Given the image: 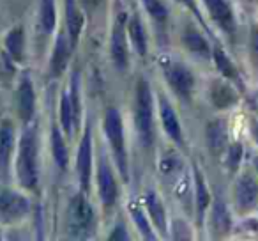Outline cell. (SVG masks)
Returning <instances> with one entry per match:
<instances>
[{
    "instance_id": "obj_4",
    "label": "cell",
    "mask_w": 258,
    "mask_h": 241,
    "mask_svg": "<svg viewBox=\"0 0 258 241\" xmlns=\"http://www.w3.org/2000/svg\"><path fill=\"white\" fill-rule=\"evenodd\" d=\"M96 230V209L83 191L69 199L66 211V234L73 239H89Z\"/></svg>"
},
{
    "instance_id": "obj_32",
    "label": "cell",
    "mask_w": 258,
    "mask_h": 241,
    "mask_svg": "<svg viewBox=\"0 0 258 241\" xmlns=\"http://www.w3.org/2000/svg\"><path fill=\"white\" fill-rule=\"evenodd\" d=\"M242 156H244L242 142L230 140L228 148H226L225 155H223V158H225V167L228 169V172H232V174L239 172L240 163H242Z\"/></svg>"
},
{
    "instance_id": "obj_26",
    "label": "cell",
    "mask_w": 258,
    "mask_h": 241,
    "mask_svg": "<svg viewBox=\"0 0 258 241\" xmlns=\"http://www.w3.org/2000/svg\"><path fill=\"white\" fill-rule=\"evenodd\" d=\"M27 36L23 25H15L4 36V52L15 64H22L25 59Z\"/></svg>"
},
{
    "instance_id": "obj_21",
    "label": "cell",
    "mask_w": 258,
    "mask_h": 241,
    "mask_svg": "<svg viewBox=\"0 0 258 241\" xmlns=\"http://www.w3.org/2000/svg\"><path fill=\"white\" fill-rule=\"evenodd\" d=\"M207 94L209 100H211V105L214 108H218V110H228V108H232L239 101V94H237L235 87L226 78L214 80L209 85Z\"/></svg>"
},
{
    "instance_id": "obj_29",
    "label": "cell",
    "mask_w": 258,
    "mask_h": 241,
    "mask_svg": "<svg viewBox=\"0 0 258 241\" xmlns=\"http://www.w3.org/2000/svg\"><path fill=\"white\" fill-rule=\"evenodd\" d=\"M212 61H214L216 68H218L219 75H221L223 78H226L232 83H240L239 69L233 64L232 59L226 55V52L223 50V46L218 41H214V46H212Z\"/></svg>"
},
{
    "instance_id": "obj_18",
    "label": "cell",
    "mask_w": 258,
    "mask_h": 241,
    "mask_svg": "<svg viewBox=\"0 0 258 241\" xmlns=\"http://www.w3.org/2000/svg\"><path fill=\"white\" fill-rule=\"evenodd\" d=\"M142 204H144L145 211H147L149 218H151L152 225H154L156 232L159 236H168V218H166V208L163 204L161 197L156 190H147L142 197Z\"/></svg>"
},
{
    "instance_id": "obj_10",
    "label": "cell",
    "mask_w": 258,
    "mask_h": 241,
    "mask_svg": "<svg viewBox=\"0 0 258 241\" xmlns=\"http://www.w3.org/2000/svg\"><path fill=\"white\" fill-rule=\"evenodd\" d=\"M94 142H92V126L87 124L83 128V135L80 138L78 151H76V174H78L80 191L89 194L92 183L94 170Z\"/></svg>"
},
{
    "instance_id": "obj_19",
    "label": "cell",
    "mask_w": 258,
    "mask_h": 241,
    "mask_svg": "<svg viewBox=\"0 0 258 241\" xmlns=\"http://www.w3.org/2000/svg\"><path fill=\"white\" fill-rule=\"evenodd\" d=\"M180 41H182L184 48L189 52L191 55L202 59V61H211L212 59V46L207 41V37L200 32L195 25H186L180 34Z\"/></svg>"
},
{
    "instance_id": "obj_35",
    "label": "cell",
    "mask_w": 258,
    "mask_h": 241,
    "mask_svg": "<svg viewBox=\"0 0 258 241\" xmlns=\"http://www.w3.org/2000/svg\"><path fill=\"white\" fill-rule=\"evenodd\" d=\"M168 232L172 234L173 239H189V237L193 236V232H191V229L187 227V223L184 222V220H175V222H172V229H170Z\"/></svg>"
},
{
    "instance_id": "obj_41",
    "label": "cell",
    "mask_w": 258,
    "mask_h": 241,
    "mask_svg": "<svg viewBox=\"0 0 258 241\" xmlns=\"http://www.w3.org/2000/svg\"><path fill=\"white\" fill-rule=\"evenodd\" d=\"M254 100H256V103H258V92H256V94H254Z\"/></svg>"
},
{
    "instance_id": "obj_40",
    "label": "cell",
    "mask_w": 258,
    "mask_h": 241,
    "mask_svg": "<svg viewBox=\"0 0 258 241\" xmlns=\"http://www.w3.org/2000/svg\"><path fill=\"white\" fill-rule=\"evenodd\" d=\"M254 169H256V174H258V156L254 158Z\"/></svg>"
},
{
    "instance_id": "obj_31",
    "label": "cell",
    "mask_w": 258,
    "mask_h": 241,
    "mask_svg": "<svg viewBox=\"0 0 258 241\" xmlns=\"http://www.w3.org/2000/svg\"><path fill=\"white\" fill-rule=\"evenodd\" d=\"M140 2L144 6L145 13L149 15V18L152 20V23L159 30H165L170 20V9L165 4V0H140Z\"/></svg>"
},
{
    "instance_id": "obj_30",
    "label": "cell",
    "mask_w": 258,
    "mask_h": 241,
    "mask_svg": "<svg viewBox=\"0 0 258 241\" xmlns=\"http://www.w3.org/2000/svg\"><path fill=\"white\" fill-rule=\"evenodd\" d=\"M58 114H60V117H58V124H60L62 131H64L66 138L71 140V138L76 135V124H75V112H73V105H71V100H69L68 89H64L60 94Z\"/></svg>"
},
{
    "instance_id": "obj_24",
    "label": "cell",
    "mask_w": 258,
    "mask_h": 241,
    "mask_svg": "<svg viewBox=\"0 0 258 241\" xmlns=\"http://www.w3.org/2000/svg\"><path fill=\"white\" fill-rule=\"evenodd\" d=\"M127 213L144 239H149V241L158 239V232H156L154 225H152L151 218H149L147 211H145L144 204H142V199H131V201L127 202Z\"/></svg>"
},
{
    "instance_id": "obj_27",
    "label": "cell",
    "mask_w": 258,
    "mask_h": 241,
    "mask_svg": "<svg viewBox=\"0 0 258 241\" xmlns=\"http://www.w3.org/2000/svg\"><path fill=\"white\" fill-rule=\"evenodd\" d=\"M69 100L73 105V112H75V124H76V135L82 131L83 124V96H82V76L80 71L75 69L71 73V78H69V87H68Z\"/></svg>"
},
{
    "instance_id": "obj_6",
    "label": "cell",
    "mask_w": 258,
    "mask_h": 241,
    "mask_svg": "<svg viewBox=\"0 0 258 241\" xmlns=\"http://www.w3.org/2000/svg\"><path fill=\"white\" fill-rule=\"evenodd\" d=\"M127 11L120 9L113 16L110 29V41H108V50H110V61L117 71L124 73L129 66V43H127Z\"/></svg>"
},
{
    "instance_id": "obj_2",
    "label": "cell",
    "mask_w": 258,
    "mask_h": 241,
    "mask_svg": "<svg viewBox=\"0 0 258 241\" xmlns=\"http://www.w3.org/2000/svg\"><path fill=\"white\" fill-rule=\"evenodd\" d=\"M154 92L151 82L145 76L135 83L133 100V123L140 146L145 151H152L156 146V123H154Z\"/></svg>"
},
{
    "instance_id": "obj_20",
    "label": "cell",
    "mask_w": 258,
    "mask_h": 241,
    "mask_svg": "<svg viewBox=\"0 0 258 241\" xmlns=\"http://www.w3.org/2000/svg\"><path fill=\"white\" fill-rule=\"evenodd\" d=\"M209 223H211V234L214 237H225L232 230V215H230L228 206L221 195H218L214 202H211Z\"/></svg>"
},
{
    "instance_id": "obj_23",
    "label": "cell",
    "mask_w": 258,
    "mask_h": 241,
    "mask_svg": "<svg viewBox=\"0 0 258 241\" xmlns=\"http://www.w3.org/2000/svg\"><path fill=\"white\" fill-rule=\"evenodd\" d=\"M127 39L140 57H147L149 54V34L140 13L133 11L127 16Z\"/></svg>"
},
{
    "instance_id": "obj_37",
    "label": "cell",
    "mask_w": 258,
    "mask_h": 241,
    "mask_svg": "<svg viewBox=\"0 0 258 241\" xmlns=\"http://www.w3.org/2000/svg\"><path fill=\"white\" fill-rule=\"evenodd\" d=\"M108 239H129V232L125 229L124 223H117V225L111 229V232L108 234Z\"/></svg>"
},
{
    "instance_id": "obj_14",
    "label": "cell",
    "mask_w": 258,
    "mask_h": 241,
    "mask_svg": "<svg viewBox=\"0 0 258 241\" xmlns=\"http://www.w3.org/2000/svg\"><path fill=\"white\" fill-rule=\"evenodd\" d=\"M75 52V46L71 44L68 37L66 29H60L55 36L53 46H51L50 54V62H48V76L51 80H58L66 73L71 61V55Z\"/></svg>"
},
{
    "instance_id": "obj_3",
    "label": "cell",
    "mask_w": 258,
    "mask_h": 241,
    "mask_svg": "<svg viewBox=\"0 0 258 241\" xmlns=\"http://www.w3.org/2000/svg\"><path fill=\"white\" fill-rule=\"evenodd\" d=\"M103 133L122 181H127L129 158H127V148H125V128H124V117H122L120 110L117 107H108L104 110Z\"/></svg>"
},
{
    "instance_id": "obj_28",
    "label": "cell",
    "mask_w": 258,
    "mask_h": 241,
    "mask_svg": "<svg viewBox=\"0 0 258 241\" xmlns=\"http://www.w3.org/2000/svg\"><path fill=\"white\" fill-rule=\"evenodd\" d=\"M37 23H39L41 36H53L57 30V0H39Z\"/></svg>"
},
{
    "instance_id": "obj_33",
    "label": "cell",
    "mask_w": 258,
    "mask_h": 241,
    "mask_svg": "<svg viewBox=\"0 0 258 241\" xmlns=\"http://www.w3.org/2000/svg\"><path fill=\"white\" fill-rule=\"evenodd\" d=\"M158 169H159V172H161V176L173 177V176H177V174H180V170H182V162H180V158L175 153H170V155H165L159 160Z\"/></svg>"
},
{
    "instance_id": "obj_38",
    "label": "cell",
    "mask_w": 258,
    "mask_h": 241,
    "mask_svg": "<svg viewBox=\"0 0 258 241\" xmlns=\"http://www.w3.org/2000/svg\"><path fill=\"white\" fill-rule=\"evenodd\" d=\"M249 52L258 61V25H253L249 30Z\"/></svg>"
},
{
    "instance_id": "obj_15",
    "label": "cell",
    "mask_w": 258,
    "mask_h": 241,
    "mask_svg": "<svg viewBox=\"0 0 258 241\" xmlns=\"http://www.w3.org/2000/svg\"><path fill=\"white\" fill-rule=\"evenodd\" d=\"M158 108H159V119H161L163 131L166 137L177 146V148H184V131L180 119L177 115L175 108H173L172 101L166 98V94L159 92L158 96Z\"/></svg>"
},
{
    "instance_id": "obj_16",
    "label": "cell",
    "mask_w": 258,
    "mask_h": 241,
    "mask_svg": "<svg viewBox=\"0 0 258 241\" xmlns=\"http://www.w3.org/2000/svg\"><path fill=\"white\" fill-rule=\"evenodd\" d=\"M205 144H207V149L211 151L212 156L223 158V155H225L226 148L230 144L228 121L225 117L211 119L205 124Z\"/></svg>"
},
{
    "instance_id": "obj_17",
    "label": "cell",
    "mask_w": 258,
    "mask_h": 241,
    "mask_svg": "<svg viewBox=\"0 0 258 241\" xmlns=\"http://www.w3.org/2000/svg\"><path fill=\"white\" fill-rule=\"evenodd\" d=\"M193 202H195V218H197V225H205V216L211 208V190L207 186V181L202 172V169L193 163Z\"/></svg>"
},
{
    "instance_id": "obj_1",
    "label": "cell",
    "mask_w": 258,
    "mask_h": 241,
    "mask_svg": "<svg viewBox=\"0 0 258 241\" xmlns=\"http://www.w3.org/2000/svg\"><path fill=\"white\" fill-rule=\"evenodd\" d=\"M15 176L25 191H37L39 188V135L32 123L25 124L20 133L15 153Z\"/></svg>"
},
{
    "instance_id": "obj_13",
    "label": "cell",
    "mask_w": 258,
    "mask_h": 241,
    "mask_svg": "<svg viewBox=\"0 0 258 241\" xmlns=\"http://www.w3.org/2000/svg\"><path fill=\"white\" fill-rule=\"evenodd\" d=\"M16 126L11 119L0 121V181H8L13 172L16 153Z\"/></svg>"
},
{
    "instance_id": "obj_36",
    "label": "cell",
    "mask_w": 258,
    "mask_h": 241,
    "mask_svg": "<svg viewBox=\"0 0 258 241\" xmlns=\"http://www.w3.org/2000/svg\"><path fill=\"white\" fill-rule=\"evenodd\" d=\"M78 2H80V8H82L83 13L92 15V13L99 11V8L103 6L104 0H78Z\"/></svg>"
},
{
    "instance_id": "obj_11",
    "label": "cell",
    "mask_w": 258,
    "mask_h": 241,
    "mask_svg": "<svg viewBox=\"0 0 258 241\" xmlns=\"http://www.w3.org/2000/svg\"><path fill=\"white\" fill-rule=\"evenodd\" d=\"M205 13L209 15L211 22L230 37V41H235L237 36V16L230 0H202Z\"/></svg>"
},
{
    "instance_id": "obj_12",
    "label": "cell",
    "mask_w": 258,
    "mask_h": 241,
    "mask_svg": "<svg viewBox=\"0 0 258 241\" xmlns=\"http://www.w3.org/2000/svg\"><path fill=\"white\" fill-rule=\"evenodd\" d=\"M36 108H37L36 87H34L32 78H30L27 73H23L18 82V87H16V92H15V110L23 126L30 124L34 121Z\"/></svg>"
},
{
    "instance_id": "obj_8",
    "label": "cell",
    "mask_w": 258,
    "mask_h": 241,
    "mask_svg": "<svg viewBox=\"0 0 258 241\" xmlns=\"http://www.w3.org/2000/svg\"><path fill=\"white\" fill-rule=\"evenodd\" d=\"M233 208L239 215H247L258 206V174L244 170L237 176L232 190Z\"/></svg>"
},
{
    "instance_id": "obj_39",
    "label": "cell",
    "mask_w": 258,
    "mask_h": 241,
    "mask_svg": "<svg viewBox=\"0 0 258 241\" xmlns=\"http://www.w3.org/2000/svg\"><path fill=\"white\" fill-rule=\"evenodd\" d=\"M251 133H253L254 140H256V144H258V117H254L253 121H251Z\"/></svg>"
},
{
    "instance_id": "obj_34",
    "label": "cell",
    "mask_w": 258,
    "mask_h": 241,
    "mask_svg": "<svg viewBox=\"0 0 258 241\" xmlns=\"http://www.w3.org/2000/svg\"><path fill=\"white\" fill-rule=\"evenodd\" d=\"M175 2H179L180 6H184V8L187 9V11L191 13V15L195 16V20H197L198 23L202 25V29L205 30V34H207L209 37H212V30L209 29V25L205 23V18H204V13H202L200 9V4H198V0H175ZM214 39V37H212ZM216 41V39H214Z\"/></svg>"
},
{
    "instance_id": "obj_22",
    "label": "cell",
    "mask_w": 258,
    "mask_h": 241,
    "mask_svg": "<svg viewBox=\"0 0 258 241\" xmlns=\"http://www.w3.org/2000/svg\"><path fill=\"white\" fill-rule=\"evenodd\" d=\"M64 29L68 32V37L73 46L76 48L80 36H82L83 25H85V16H83L78 0H64Z\"/></svg>"
},
{
    "instance_id": "obj_5",
    "label": "cell",
    "mask_w": 258,
    "mask_h": 241,
    "mask_svg": "<svg viewBox=\"0 0 258 241\" xmlns=\"http://www.w3.org/2000/svg\"><path fill=\"white\" fill-rule=\"evenodd\" d=\"M159 66H161L163 78L168 83L170 90L180 101L189 103L193 100L195 87H197V78H195V73L191 71L189 66L172 57H161Z\"/></svg>"
},
{
    "instance_id": "obj_7",
    "label": "cell",
    "mask_w": 258,
    "mask_h": 241,
    "mask_svg": "<svg viewBox=\"0 0 258 241\" xmlns=\"http://www.w3.org/2000/svg\"><path fill=\"white\" fill-rule=\"evenodd\" d=\"M96 188H97V199H99L101 206L104 209L113 208L118 202L120 197V186H118L117 176H115L113 169H111L110 158H108L106 151L101 149L97 155L96 162Z\"/></svg>"
},
{
    "instance_id": "obj_9",
    "label": "cell",
    "mask_w": 258,
    "mask_h": 241,
    "mask_svg": "<svg viewBox=\"0 0 258 241\" xmlns=\"http://www.w3.org/2000/svg\"><path fill=\"white\" fill-rule=\"evenodd\" d=\"M30 213V201L27 195L11 188H0V223L15 225Z\"/></svg>"
},
{
    "instance_id": "obj_25",
    "label": "cell",
    "mask_w": 258,
    "mask_h": 241,
    "mask_svg": "<svg viewBox=\"0 0 258 241\" xmlns=\"http://www.w3.org/2000/svg\"><path fill=\"white\" fill-rule=\"evenodd\" d=\"M50 148H51V156H53V162L57 165V169H60L62 172H68L69 169V149L68 142H66V135L62 131L60 124L51 123L50 130Z\"/></svg>"
}]
</instances>
